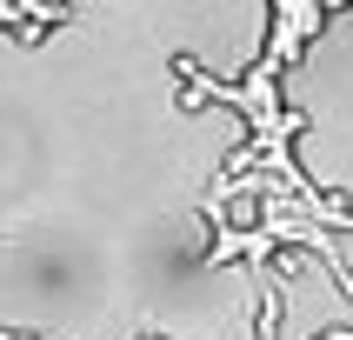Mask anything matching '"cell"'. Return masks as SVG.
<instances>
[{
	"label": "cell",
	"mask_w": 353,
	"mask_h": 340,
	"mask_svg": "<svg viewBox=\"0 0 353 340\" xmlns=\"http://www.w3.org/2000/svg\"><path fill=\"white\" fill-rule=\"evenodd\" d=\"M274 34H267V47H260V60H274V67H294L300 54H307V40L320 34V20H327V7L320 0H280L274 14Z\"/></svg>",
	"instance_id": "obj_1"
},
{
	"label": "cell",
	"mask_w": 353,
	"mask_h": 340,
	"mask_svg": "<svg viewBox=\"0 0 353 340\" xmlns=\"http://www.w3.org/2000/svg\"><path fill=\"white\" fill-rule=\"evenodd\" d=\"M0 340H47V334H20V327H0Z\"/></svg>",
	"instance_id": "obj_2"
},
{
	"label": "cell",
	"mask_w": 353,
	"mask_h": 340,
	"mask_svg": "<svg viewBox=\"0 0 353 340\" xmlns=\"http://www.w3.org/2000/svg\"><path fill=\"white\" fill-rule=\"evenodd\" d=\"M140 340H167V334H140Z\"/></svg>",
	"instance_id": "obj_3"
}]
</instances>
